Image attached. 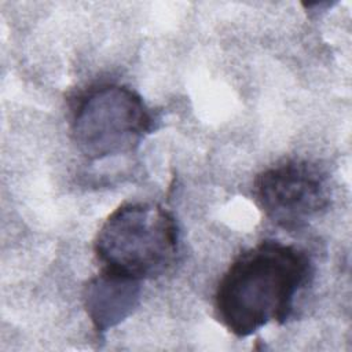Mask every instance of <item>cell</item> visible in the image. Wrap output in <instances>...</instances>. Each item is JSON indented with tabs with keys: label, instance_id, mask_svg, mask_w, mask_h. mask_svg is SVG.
Segmentation results:
<instances>
[{
	"label": "cell",
	"instance_id": "3",
	"mask_svg": "<svg viewBox=\"0 0 352 352\" xmlns=\"http://www.w3.org/2000/svg\"><path fill=\"white\" fill-rule=\"evenodd\" d=\"M154 128V114L142 96L121 84L88 89L78 99L72 120L77 150L91 161L135 151Z\"/></svg>",
	"mask_w": 352,
	"mask_h": 352
},
{
	"label": "cell",
	"instance_id": "2",
	"mask_svg": "<svg viewBox=\"0 0 352 352\" xmlns=\"http://www.w3.org/2000/svg\"><path fill=\"white\" fill-rule=\"evenodd\" d=\"M94 250L102 270L140 282L158 278L179 252L176 219L160 204H122L100 226Z\"/></svg>",
	"mask_w": 352,
	"mask_h": 352
},
{
	"label": "cell",
	"instance_id": "1",
	"mask_svg": "<svg viewBox=\"0 0 352 352\" xmlns=\"http://www.w3.org/2000/svg\"><path fill=\"white\" fill-rule=\"evenodd\" d=\"M312 275L314 264L305 250L264 239L241 252L223 274L214 293V315L239 338L270 322L282 324Z\"/></svg>",
	"mask_w": 352,
	"mask_h": 352
},
{
	"label": "cell",
	"instance_id": "5",
	"mask_svg": "<svg viewBox=\"0 0 352 352\" xmlns=\"http://www.w3.org/2000/svg\"><path fill=\"white\" fill-rule=\"evenodd\" d=\"M140 280L102 270L84 286V307L96 331L102 336L133 314L140 302Z\"/></svg>",
	"mask_w": 352,
	"mask_h": 352
},
{
	"label": "cell",
	"instance_id": "4",
	"mask_svg": "<svg viewBox=\"0 0 352 352\" xmlns=\"http://www.w3.org/2000/svg\"><path fill=\"white\" fill-rule=\"evenodd\" d=\"M330 184L319 165L286 160L260 172L253 197L264 216L279 228L297 231L320 216L330 204Z\"/></svg>",
	"mask_w": 352,
	"mask_h": 352
}]
</instances>
